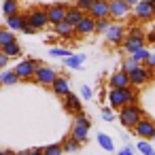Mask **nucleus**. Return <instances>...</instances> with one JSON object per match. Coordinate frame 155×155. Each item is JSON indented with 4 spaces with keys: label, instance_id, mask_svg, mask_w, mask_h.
Here are the masks:
<instances>
[{
    "label": "nucleus",
    "instance_id": "obj_24",
    "mask_svg": "<svg viewBox=\"0 0 155 155\" xmlns=\"http://www.w3.org/2000/svg\"><path fill=\"white\" fill-rule=\"evenodd\" d=\"M64 64H66L68 68H72V70H79V68L85 64V55H74V53H72L70 58L64 60Z\"/></svg>",
    "mask_w": 155,
    "mask_h": 155
},
{
    "label": "nucleus",
    "instance_id": "obj_12",
    "mask_svg": "<svg viewBox=\"0 0 155 155\" xmlns=\"http://www.w3.org/2000/svg\"><path fill=\"white\" fill-rule=\"evenodd\" d=\"M28 19H30V26L36 28V30H45L49 26V17H47V9H32L28 13Z\"/></svg>",
    "mask_w": 155,
    "mask_h": 155
},
{
    "label": "nucleus",
    "instance_id": "obj_3",
    "mask_svg": "<svg viewBox=\"0 0 155 155\" xmlns=\"http://www.w3.org/2000/svg\"><path fill=\"white\" fill-rule=\"evenodd\" d=\"M89 127H91V121L85 117V113H79V115H74V123H72L70 136H72L74 140H79V142H87Z\"/></svg>",
    "mask_w": 155,
    "mask_h": 155
},
{
    "label": "nucleus",
    "instance_id": "obj_13",
    "mask_svg": "<svg viewBox=\"0 0 155 155\" xmlns=\"http://www.w3.org/2000/svg\"><path fill=\"white\" fill-rule=\"evenodd\" d=\"M62 106H64V110H68L70 115H79V113H83L81 98H79L77 94H72V91H68V94L62 98Z\"/></svg>",
    "mask_w": 155,
    "mask_h": 155
},
{
    "label": "nucleus",
    "instance_id": "obj_43",
    "mask_svg": "<svg viewBox=\"0 0 155 155\" xmlns=\"http://www.w3.org/2000/svg\"><path fill=\"white\" fill-rule=\"evenodd\" d=\"M144 41H147V43H155V32H149V34L144 36Z\"/></svg>",
    "mask_w": 155,
    "mask_h": 155
},
{
    "label": "nucleus",
    "instance_id": "obj_42",
    "mask_svg": "<svg viewBox=\"0 0 155 155\" xmlns=\"http://www.w3.org/2000/svg\"><path fill=\"white\" fill-rule=\"evenodd\" d=\"M119 155H134V151L130 147H123V149H119Z\"/></svg>",
    "mask_w": 155,
    "mask_h": 155
},
{
    "label": "nucleus",
    "instance_id": "obj_46",
    "mask_svg": "<svg viewBox=\"0 0 155 155\" xmlns=\"http://www.w3.org/2000/svg\"><path fill=\"white\" fill-rule=\"evenodd\" d=\"M153 140H155V136H153Z\"/></svg>",
    "mask_w": 155,
    "mask_h": 155
},
{
    "label": "nucleus",
    "instance_id": "obj_32",
    "mask_svg": "<svg viewBox=\"0 0 155 155\" xmlns=\"http://www.w3.org/2000/svg\"><path fill=\"white\" fill-rule=\"evenodd\" d=\"M136 149L142 153V155H155V149L149 144V140H138V144H136Z\"/></svg>",
    "mask_w": 155,
    "mask_h": 155
},
{
    "label": "nucleus",
    "instance_id": "obj_41",
    "mask_svg": "<svg viewBox=\"0 0 155 155\" xmlns=\"http://www.w3.org/2000/svg\"><path fill=\"white\" fill-rule=\"evenodd\" d=\"M7 64H9V58H7V55H5L2 51H0V70H2V68H5Z\"/></svg>",
    "mask_w": 155,
    "mask_h": 155
},
{
    "label": "nucleus",
    "instance_id": "obj_33",
    "mask_svg": "<svg viewBox=\"0 0 155 155\" xmlns=\"http://www.w3.org/2000/svg\"><path fill=\"white\" fill-rule=\"evenodd\" d=\"M51 55H53V58H70V55H72V51H70V49H60V47H53V49H51Z\"/></svg>",
    "mask_w": 155,
    "mask_h": 155
},
{
    "label": "nucleus",
    "instance_id": "obj_5",
    "mask_svg": "<svg viewBox=\"0 0 155 155\" xmlns=\"http://www.w3.org/2000/svg\"><path fill=\"white\" fill-rule=\"evenodd\" d=\"M127 77H130V85H132V87H142L144 83H149V81L153 79V70L147 68L144 64H140V66H136L134 70H130Z\"/></svg>",
    "mask_w": 155,
    "mask_h": 155
},
{
    "label": "nucleus",
    "instance_id": "obj_2",
    "mask_svg": "<svg viewBox=\"0 0 155 155\" xmlns=\"http://www.w3.org/2000/svg\"><path fill=\"white\" fill-rule=\"evenodd\" d=\"M144 45H147V41H144L142 30H140V28H130V30H127V34H125V38H123V43H121V49H123V51H127V53L132 55L134 51L142 49Z\"/></svg>",
    "mask_w": 155,
    "mask_h": 155
},
{
    "label": "nucleus",
    "instance_id": "obj_28",
    "mask_svg": "<svg viewBox=\"0 0 155 155\" xmlns=\"http://www.w3.org/2000/svg\"><path fill=\"white\" fill-rule=\"evenodd\" d=\"M13 41H15L13 30H9V28H0V49H2L5 45H9V43H13Z\"/></svg>",
    "mask_w": 155,
    "mask_h": 155
},
{
    "label": "nucleus",
    "instance_id": "obj_38",
    "mask_svg": "<svg viewBox=\"0 0 155 155\" xmlns=\"http://www.w3.org/2000/svg\"><path fill=\"white\" fill-rule=\"evenodd\" d=\"M15 155H43V149H41V147H36V149H26V151H19V153H15Z\"/></svg>",
    "mask_w": 155,
    "mask_h": 155
},
{
    "label": "nucleus",
    "instance_id": "obj_26",
    "mask_svg": "<svg viewBox=\"0 0 155 155\" xmlns=\"http://www.w3.org/2000/svg\"><path fill=\"white\" fill-rule=\"evenodd\" d=\"M98 144H100V147H102L104 151H108V153H113V151H115L113 138H110L108 134H102V132H100V134H98Z\"/></svg>",
    "mask_w": 155,
    "mask_h": 155
},
{
    "label": "nucleus",
    "instance_id": "obj_8",
    "mask_svg": "<svg viewBox=\"0 0 155 155\" xmlns=\"http://www.w3.org/2000/svg\"><path fill=\"white\" fill-rule=\"evenodd\" d=\"M140 140H153V136H155V123L151 121V119H147V117H142L138 123H136V127L132 130Z\"/></svg>",
    "mask_w": 155,
    "mask_h": 155
},
{
    "label": "nucleus",
    "instance_id": "obj_45",
    "mask_svg": "<svg viewBox=\"0 0 155 155\" xmlns=\"http://www.w3.org/2000/svg\"><path fill=\"white\" fill-rule=\"evenodd\" d=\"M0 155H7V151H0Z\"/></svg>",
    "mask_w": 155,
    "mask_h": 155
},
{
    "label": "nucleus",
    "instance_id": "obj_37",
    "mask_svg": "<svg viewBox=\"0 0 155 155\" xmlns=\"http://www.w3.org/2000/svg\"><path fill=\"white\" fill-rule=\"evenodd\" d=\"M79 94H81V98H85V100H89V98L94 96V91H91V87H89V85H81Z\"/></svg>",
    "mask_w": 155,
    "mask_h": 155
},
{
    "label": "nucleus",
    "instance_id": "obj_19",
    "mask_svg": "<svg viewBox=\"0 0 155 155\" xmlns=\"http://www.w3.org/2000/svg\"><path fill=\"white\" fill-rule=\"evenodd\" d=\"M106 98H108L110 108H121V106H125V87H121V89H110V91L106 94Z\"/></svg>",
    "mask_w": 155,
    "mask_h": 155
},
{
    "label": "nucleus",
    "instance_id": "obj_9",
    "mask_svg": "<svg viewBox=\"0 0 155 155\" xmlns=\"http://www.w3.org/2000/svg\"><path fill=\"white\" fill-rule=\"evenodd\" d=\"M104 36H106V43H108L110 47H117V45H121L123 38H125V28L119 26V21H113L110 28L104 32Z\"/></svg>",
    "mask_w": 155,
    "mask_h": 155
},
{
    "label": "nucleus",
    "instance_id": "obj_36",
    "mask_svg": "<svg viewBox=\"0 0 155 155\" xmlns=\"http://www.w3.org/2000/svg\"><path fill=\"white\" fill-rule=\"evenodd\" d=\"M136 66H140V62H138V60H134L132 55H130V58H127V60L123 62V70H125V72H130V70H134Z\"/></svg>",
    "mask_w": 155,
    "mask_h": 155
},
{
    "label": "nucleus",
    "instance_id": "obj_20",
    "mask_svg": "<svg viewBox=\"0 0 155 155\" xmlns=\"http://www.w3.org/2000/svg\"><path fill=\"white\" fill-rule=\"evenodd\" d=\"M0 51H2L9 60H13V58H19V55H21V45H19L17 41H13V43H9V45H5Z\"/></svg>",
    "mask_w": 155,
    "mask_h": 155
},
{
    "label": "nucleus",
    "instance_id": "obj_18",
    "mask_svg": "<svg viewBox=\"0 0 155 155\" xmlns=\"http://www.w3.org/2000/svg\"><path fill=\"white\" fill-rule=\"evenodd\" d=\"M53 32H55V36H60V38H64V41L74 38V36H77L74 26H70L66 19H64V21H60V24H55V26H53Z\"/></svg>",
    "mask_w": 155,
    "mask_h": 155
},
{
    "label": "nucleus",
    "instance_id": "obj_29",
    "mask_svg": "<svg viewBox=\"0 0 155 155\" xmlns=\"http://www.w3.org/2000/svg\"><path fill=\"white\" fill-rule=\"evenodd\" d=\"M136 89L138 87H132V85L125 87V104H138V91Z\"/></svg>",
    "mask_w": 155,
    "mask_h": 155
},
{
    "label": "nucleus",
    "instance_id": "obj_27",
    "mask_svg": "<svg viewBox=\"0 0 155 155\" xmlns=\"http://www.w3.org/2000/svg\"><path fill=\"white\" fill-rule=\"evenodd\" d=\"M2 11H5V15L19 13V0H5V2H2Z\"/></svg>",
    "mask_w": 155,
    "mask_h": 155
},
{
    "label": "nucleus",
    "instance_id": "obj_25",
    "mask_svg": "<svg viewBox=\"0 0 155 155\" xmlns=\"http://www.w3.org/2000/svg\"><path fill=\"white\" fill-rule=\"evenodd\" d=\"M19 79L15 74V70H2L0 72V85H15Z\"/></svg>",
    "mask_w": 155,
    "mask_h": 155
},
{
    "label": "nucleus",
    "instance_id": "obj_17",
    "mask_svg": "<svg viewBox=\"0 0 155 155\" xmlns=\"http://www.w3.org/2000/svg\"><path fill=\"white\" fill-rule=\"evenodd\" d=\"M94 19H104L108 17V0H94L91 9L87 11Z\"/></svg>",
    "mask_w": 155,
    "mask_h": 155
},
{
    "label": "nucleus",
    "instance_id": "obj_6",
    "mask_svg": "<svg viewBox=\"0 0 155 155\" xmlns=\"http://www.w3.org/2000/svg\"><path fill=\"white\" fill-rule=\"evenodd\" d=\"M134 17L138 21H149L155 17V0H140L134 7Z\"/></svg>",
    "mask_w": 155,
    "mask_h": 155
},
{
    "label": "nucleus",
    "instance_id": "obj_35",
    "mask_svg": "<svg viewBox=\"0 0 155 155\" xmlns=\"http://www.w3.org/2000/svg\"><path fill=\"white\" fill-rule=\"evenodd\" d=\"M132 58H134V60H138V62L142 64V62H144V60L149 58V51H147V47H142V49L134 51V53H132Z\"/></svg>",
    "mask_w": 155,
    "mask_h": 155
},
{
    "label": "nucleus",
    "instance_id": "obj_15",
    "mask_svg": "<svg viewBox=\"0 0 155 155\" xmlns=\"http://www.w3.org/2000/svg\"><path fill=\"white\" fill-rule=\"evenodd\" d=\"M108 85H110V89H121V87H127L130 85V77H127V72L121 68V70H117V72H113L110 77H108Z\"/></svg>",
    "mask_w": 155,
    "mask_h": 155
},
{
    "label": "nucleus",
    "instance_id": "obj_40",
    "mask_svg": "<svg viewBox=\"0 0 155 155\" xmlns=\"http://www.w3.org/2000/svg\"><path fill=\"white\" fill-rule=\"evenodd\" d=\"M102 119H104V121H113V119H115L113 113H110V108H102Z\"/></svg>",
    "mask_w": 155,
    "mask_h": 155
},
{
    "label": "nucleus",
    "instance_id": "obj_7",
    "mask_svg": "<svg viewBox=\"0 0 155 155\" xmlns=\"http://www.w3.org/2000/svg\"><path fill=\"white\" fill-rule=\"evenodd\" d=\"M130 7L125 5V0H108V17L113 21H121L130 15Z\"/></svg>",
    "mask_w": 155,
    "mask_h": 155
},
{
    "label": "nucleus",
    "instance_id": "obj_4",
    "mask_svg": "<svg viewBox=\"0 0 155 155\" xmlns=\"http://www.w3.org/2000/svg\"><path fill=\"white\" fill-rule=\"evenodd\" d=\"M41 66V62L38 60H34V58H28V60H21L13 70H15V74H17V79L19 81H34V72H36V68Z\"/></svg>",
    "mask_w": 155,
    "mask_h": 155
},
{
    "label": "nucleus",
    "instance_id": "obj_31",
    "mask_svg": "<svg viewBox=\"0 0 155 155\" xmlns=\"http://www.w3.org/2000/svg\"><path fill=\"white\" fill-rule=\"evenodd\" d=\"M64 149H62V142H55V144H47L43 147V155H62Z\"/></svg>",
    "mask_w": 155,
    "mask_h": 155
},
{
    "label": "nucleus",
    "instance_id": "obj_23",
    "mask_svg": "<svg viewBox=\"0 0 155 155\" xmlns=\"http://www.w3.org/2000/svg\"><path fill=\"white\" fill-rule=\"evenodd\" d=\"M21 24H24V15H19V13H15V15H7V26H9V30H21Z\"/></svg>",
    "mask_w": 155,
    "mask_h": 155
},
{
    "label": "nucleus",
    "instance_id": "obj_1",
    "mask_svg": "<svg viewBox=\"0 0 155 155\" xmlns=\"http://www.w3.org/2000/svg\"><path fill=\"white\" fill-rule=\"evenodd\" d=\"M142 117H144V110H142L138 104H125V106L119 108V121H121L123 127L134 130L136 123H138Z\"/></svg>",
    "mask_w": 155,
    "mask_h": 155
},
{
    "label": "nucleus",
    "instance_id": "obj_10",
    "mask_svg": "<svg viewBox=\"0 0 155 155\" xmlns=\"http://www.w3.org/2000/svg\"><path fill=\"white\" fill-rule=\"evenodd\" d=\"M55 77H58V72L51 68V66H38L36 68V72H34V81L38 83V85H43V87H51V83L55 81Z\"/></svg>",
    "mask_w": 155,
    "mask_h": 155
},
{
    "label": "nucleus",
    "instance_id": "obj_44",
    "mask_svg": "<svg viewBox=\"0 0 155 155\" xmlns=\"http://www.w3.org/2000/svg\"><path fill=\"white\" fill-rule=\"evenodd\" d=\"M138 2H140V0H125V5H127L130 9H134V7H136Z\"/></svg>",
    "mask_w": 155,
    "mask_h": 155
},
{
    "label": "nucleus",
    "instance_id": "obj_22",
    "mask_svg": "<svg viewBox=\"0 0 155 155\" xmlns=\"http://www.w3.org/2000/svg\"><path fill=\"white\" fill-rule=\"evenodd\" d=\"M81 17H83V11H81V9H77V7H68V11H66V21H68L70 26H77Z\"/></svg>",
    "mask_w": 155,
    "mask_h": 155
},
{
    "label": "nucleus",
    "instance_id": "obj_34",
    "mask_svg": "<svg viewBox=\"0 0 155 155\" xmlns=\"http://www.w3.org/2000/svg\"><path fill=\"white\" fill-rule=\"evenodd\" d=\"M91 5H94V0H77V2H74V7L81 9L83 13H87V11L91 9Z\"/></svg>",
    "mask_w": 155,
    "mask_h": 155
},
{
    "label": "nucleus",
    "instance_id": "obj_30",
    "mask_svg": "<svg viewBox=\"0 0 155 155\" xmlns=\"http://www.w3.org/2000/svg\"><path fill=\"white\" fill-rule=\"evenodd\" d=\"M113 19L110 17H104V19H96V34H104L108 28H110Z\"/></svg>",
    "mask_w": 155,
    "mask_h": 155
},
{
    "label": "nucleus",
    "instance_id": "obj_16",
    "mask_svg": "<svg viewBox=\"0 0 155 155\" xmlns=\"http://www.w3.org/2000/svg\"><path fill=\"white\" fill-rule=\"evenodd\" d=\"M51 91L58 96V98H64L68 91H70V81H68V77H55V81L51 83Z\"/></svg>",
    "mask_w": 155,
    "mask_h": 155
},
{
    "label": "nucleus",
    "instance_id": "obj_39",
    "mask_svg": "<svg viewBox=\"0 0 155 155\" xmlns=\"http://www.w3.org/2000/svg\"><path fill=\"white\" fill-rule=\"evenodd\" d=\"M147 68H151V70H155V53H149V58L142 62Z\"/></svg>",
    "mask_w": 155,
    "mask_h": 155
},
{
    "label": "nucleus",
    "instance_id": "obj_21",
    "mask_svg": "<svg viewBox=\"0 0 155 155\" xmlns=\"http://www.w3.org/2000/svg\"><path fill=\"white\" fill-rule=\"evenodd\" d=\"M83 147V142H79V140H74L72 136H68V138H64V142H62V149H64V153H77L79 149Z\"/></svg>",
    "mask_w": 155,
    "mask_h": 155
},
{
    "label": "nucleus",
    "instance_id": "obj_11",
    "mask_svg": "<svg viewBox=\"0 0 155 155\" xmlns=\"http://www.w3.org/2000/svg\"><path fill=\"white\" fill-rule=\"evenodd\" d=\"M74 32H77V36H89V34H96V19H94L89 13H83V17H81L79 24L74 26Z\"/></svg>",
    "mask_w": 155,
    "mask_h": 155
},
{
    "label": "nucleus",
    "instance_id": "obj_14",
    "mask_svg": "<svg viewBox=\"0 0 155 155\" xmlns=\"http://www.w3.org/2000/svg\"><path fill=\"white\" fill-rule=\"evenodd\" d=\"M66 11H68V7L66 5H51V7H47V17H49V24L51 26H55V24H60V21H64L66 19Z\"/></svg>",
    "mask_w": 155,
    "mask_h": 155
}]
</instances>
